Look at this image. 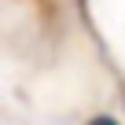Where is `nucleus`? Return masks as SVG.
<instances>
[{
    "instance_id": "obj_1",
    "label": "nucleus",
    "mask_w": 125,
    "mask_h": 125,
    "mask_svg": "<svg viewBox=\"0 0 125 125\" xmlns=\"http://www.w3.org/2000/svg\"><path fill=\"white\" fill-rule=\"evenodd\" d=\"M85 125H121L118 118H110V114H96V118H88Z\"/></svg>"
}]
</instances>
